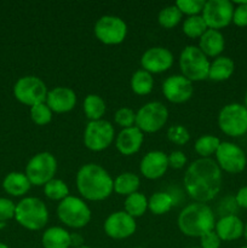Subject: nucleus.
<instances>
[{
  "instance_id": "58836bf2",
  "label": "nucleus",
  "mask_w": 247,
  "mask_h": 248,
  "mask_svg": "<svg viewBox=\"0 0 247 248\" xmlns=\"http://www.w3.org/2000/svg\"><path fill=\"white\" fill-rule=\"evenodd\" d=\"M16 205L11 200L5 198H0V222L5 223L6 220L15 218Z\"/></svg>"
},
{
  "instance_id": "b1692460",
  "label": "nucleus",
  "mask_w": 247,
  "mask_h": 248,
  "mask_svg": "<svg viewBox=\"0 0 247 248\" xmlns=\"http://www.w3.org/2000/svg\"><path fill=\"white\" fill-rule=\"evenodd\" d=\"M41 244L44 248H69L70 234L61 227H51L43 234Z\"/></svg>"
},
{
  "instance_id": "37998d69",
  "label": "nucleus",
  "mask_w": 247,
  "mask_h": 248,
  "mask_svg": "<svg viewBox=\"0 0 247 248\" xmlns=\"http://www.w3.org/2000/svg\"><path fill=\"white\" fill-rule=\"evenodd\" d=\"M235 203H236L239 207L247 210V186L239 189V191H237L236 195H235Z\"/></svg>"
},
{
  "instance_id": "aec40b11",
  "label": "nucleus",
  "mask_w": 247,
  "mask_h": 248,
  "mask_svg": "<svg viewBox=\"0 0 247 248\" xmlns=\"http://www.w3.org/2000/svg\"><path fill=\"white\" fill-rule=\"evenodd\" d=\"M143 140H144L143 132L136 126L123 128L120 133L116 136V149L120 154L125 155V156H130V155L136 154L140 149L143 144Z\"/></svg>"
},
{
  "instance_id": "f8f14e48",
  "label": "nucleus",
  "mask_w": 247,
  "mask_h": 248,
  "mask_svg": "<svg viewBox=\"0 0 247 248\" xmlns=\"http://www.w3.org/2000/svg\"><path fill=\"white\" fill-rule=\"evenodd\" d=\"M94 35L106 45H118L125 40L127 26L120 17L106 15L94 24Z\"/></svg>"
},
{
  "instance_id": "cd10ccee",
  "label": "nucleus",
  "mask_w": 247,
  "mask_h": 248,
  "mask_svg": "<svg viewBox=\"0 0 247 248\" xmlns=\"http://www.w3.org/2000/svg\"><path fill=\"white\" fill-rule=\"evenodd\" d=\"M154 86V79L150 73L147 70L139 69L133 73L131 78V89L138 96H145L152 92Z\"/></svg>"
},
{
  "instance_id": "4c0bfd02",
  "label": "nucleus",
  "mask_w": 247,
  "mask_h": 248,
  "mask_svg": "<svg viewBox=\"0 0 247 248\" xmlns=\"http://www.w3.org/2000/svg\"><path fill=\"white\" fill-rule=\"evenodd\" d=\"M114 120L123 128L133 127L136 125V113L130 108H120L116 110Z\"/></svg>"
},
{
  "instance_id": "412c9836",
  "label": "nucleus",
  "mask_w": 247,
  "mask_h": 248,
  "mask_svg": "<svg viewBox=\"0 0 247 248\" xmlns=\"http://www.w3.org/2000/svg\"><path fill=\"white\" fill-rule=\"evenodd\" d=\"M245 224L237 216L225 215L216 222L215 232L222 241H235L244 235Z\"/></svg>"
},
{
  "instance_id": "7ed1b4c3",
  "label": "nucleus",
  "mask_w": 247,
  "mask_h": 248,
  "mask_svg": "<svg viewBox=\"0 0 247 248\" xmlns=\"http://www.w3.org/2000/svg\"><path fill=\"white\" fill-rule=\"evenodd\" d=\"M177 225L185 236L201 237L206 232L215 230V215L206 203H191L179 213Z\"/></svg>"
},
{
  "instance_id": "f3484780",
  "label": "nucleus",
  "mask_w": 247,
  "mask_h": 248,
  "mask_svg": "<svg viewBox=\"0 0 247 248\" xmlns=\"http://www.w3.org/2000/svg\"><path fill=\"white\" fill-rule=\"evenodd\" d=\"M193 84L183 75H171L162 84V93L171 103H184L193 96Z\"/></svg>"
},
{
  "instance_id": "f03ea898",
  "label": "nucleus",
  "mask_w": 247,
  "mask_h": 248,
  "mask_svg": "<svg viewBox=\"0 0 247 248\" xmlns=\"http://www.w3.org/2000/svg\"><path fill=\"white\" fill-rule=\"evenodd\" d=\"M77 188L86 200L102 201L109 198L114 191V181L102 166L86 164L77 171Z\"/></svg>"
},
{
  "instance_id": "39448f33",
  "label": "nucleus",
  "mask_w": 247,
  "mask_h": 248,
  "mask_svg": "<svg viewBox=\"0 0 247 248\" xmlns=\"http://www.w3.org/2000/svg\"><path fill=\"white\" fill-rule=\"evenodd\" d=\"M210 61L198 46L189 45L179 56V68L182 75L190 81H201L208 78Z\"/></svg>"
},
{
  "instance_id": "bb28decb",
  "label": "nucleus",
  "mask_w": 247,
  "mask_h": 248,
  "mask_svg": "<svg viewBox=\"0 0 247 248\" xmlns=\"http://www.w3.org/2000/svg\"><path fill=\"white\" fill-rule=\"evenodd\" d=\"M106 102L98 94H87L84 101V111L90 121L102 120L106 113Z\"/></svg>"
},
{
  "instance_id": "4468645a",
  "label": "nucleus",
  "mask_w": 247,
  "mask_h": 248,
  "mask_svg": "<svg viewBox=\"0 0 247 248\" xmlns=\"http://www.w3.org/2000/svg\"><path fill=\"white\" fill-rule=\"evenodd\" d=\"M216 160L220 170L228 173L236 174L245 170L247 165V157L244 150L232 142H220L217 152Z\"/></svg>"
},
{
  "instance_id": "ea45409f",
  "label": "nucleus",
  "mask_w": 247,
  "mask_h": 248,
  "mask_svg": "<svg viewBox=\"0 0 247 248\" xmlns=\"http://www.w3.org/2000/svg\"><path fill=\"white\" fill-rule=\"evenodd\" d=\"M232 23L237 27H247V1L237 2V6L234 7Z\"/></svg>"
},
{
  "instance_id": "864d4df0",
  "label": "nucleus",
  "mask_w": 247,
  "mask_h": 248,
  "mask_svg": "<svg viewBox=\"0 0 247 248\" xmlns=\"http://www.w3.org/2000/svg\"><path fill=\"white\" fill-rule=\"evenodd\" d=\"M136 248H143V247H136Z\"/></svg>"
},
{
  "instance_id": "1a4fd4ad",
  "label": "nucleus",
  "mask_w": 247,
  "mask_h": 248,
  "mask_svg": "<svg viewBox=\"0 0 247 248\" xmlns=\"http://www.w3.org/2000/svg\"><path fill=\"white\" fill-rule=\"evenodd\" d=\"M47 92L45 82L40 78L33 75L21 78L14 86V94L17 101L29 107L46 102Z\"/></svg>"
},
{
  "instance_id": "79ce46f5",
  "label": "nucleus",
  "mask_w": 247,
  "mask_h": 248,
  "mask_svg": "<svg viewBox=\"0 0 247 248\" xmlns=\"http://www.w3.org/2000/svg\"><path fill=\"white\" fill-rule=\"evenodd\" d=\"M201 240V248H220L222 240L219 239L215 230L210 232H206L205 235L200 237Z\"/></svg>"
},
{
  "instance_id": "a878e982",
  "label": "nucleus",
  "mask_w": 247,
  "mask_h": 248,
  "mask_svg": "<svg viewBox=\"0 0 247 248\" xmlns=\"http://www.w3.org/2000/svg\"><path fill=\"white\" fill-rule=\"evenodd\" d=\"M139 177L131 172H124L119 174L114 181V191L118 195L128 196L133 193H137L139 188Z\"/></svg>"
},
{
  "instance_id": "ddd939ff",
  "label": "nucleus",
  "mask_w": 247,
  "mask_h": 248,
  "mask_svg": "<svg viewBox=\"0 0 247 248\" xmlns=\"http://www.w3.org/2000/svg\"><path fill=\"white\" fill-rule=\"evenodd\" d=\"M234 4L229 0H208L202 10V18L205 19L208 29L225 28L232 22Z\"/></svg>"
},
{
  "instance_id": "f704fd0d",
  "label": "nucleus",
  "mask_w": 247,
  "mask_h": 248,
  "mask_svg": "<svg viewBox=\"0 0 247 248\" xmlns=\"http://www.w3.org/2000/svg\"><path fill=\"white\" fill-rule=\"evenodd\" d=\"M31 118L34 124L39 126H45L52 120V110L48 108L45 102L31 107Z\"/></svg>"
},
{
  "instance_id": "c756f323",
  "label": "nucleus",
  "mask_w": 247,
  "mask_h": 248,
  "mask_svg": "<svg viewBox=\"0 0 247 248\" xmlns=\"http://www.w3.org/2000/svg\"><path fill=\"white\" fill-rule=\"evenodd\" d=\"M172 205H173L172 196L162 191L153 194L148 200V210H150V212L156 216H162L169 212L172 208Z\"/></svg>"
},
{
  "instance_id": "8fccbe9b",
  "label": "nucleus",
  "mask_w": 247,
  "mask_h": 248,
  "mask_svg": "<svg viewBox=\"0 0 247 248\" xmlns=\"http://www.w3.org/2000/svg\"><path fill=\"white\" fill-rule=\"evenodd\" d=\"M77 248H91V247L86 246V245H82V246H80V247H77Z\"/></svg>"
},
{
  "instance_id": "a19ab883",
  "label": "nucleus",
  "mask_w": 247,
  "mask_h": 248,
  "mask_svg": "<svg viewBox=\"0 0 247 248\" xmlns=\"http://www.w3.org/2000/svg\"><path fill=\"white\" fill-rule=\"evenodd\" d=\"M167 160H169V167H172L174 170L182 169L186 164L185 154L181 150H174L171 154L167 155Z\"/></svg>"
},
{
  "instance_id": "6e6552de",
  "label": "nucleus",
  "mask_w": 247,
  "mask_h": 248,
  "mask_svg": "<svg viewBox=\"0 0 247 248\" xmlns=\"http://www.w3.org/2000/svg\"><path fill=\"white\" fill-rule=\"evenodd\" d=\"M57 172V160L51 153L43 152L34 155L26 167V176L31 186H44L55 178Z\"/></svg>"
},
{
  "instance_id": "0eeeda50",
  "label": "nucleus",
  "mask_w": 247,
  "mask_h": 248,
  "mask_svg": "<svg viewBox=\"0 0 247 248\" xmlns=\"http://www.w3.org/2000/svg\"><path fill=\"white\" fill-rule=\"evenodd\" d=\"M220 131L230 137H241L247 132V109L244 104L230 103L223 107L218 115Z\"/></svg>"
},
{
  "instance_id": "09e8293b",
  "label": "nucleus",
  "mask_w": 247,
  "mask_h": 248,
  "mask_svg": "<svg viewBox=\"0 0 247 248\" xmlns=\"http://www.w3.org/2000/svg\"><path fill=\"white\" fill-rule=\"evenodd\" d=\"M5 225H6V223H1V222H0V229H1V228H4Z\"/></svg>"
},
{
  "instance_id": "473e14b6",
  "label": "nucleus",
  "mask_w": 247,
  "mask_h": 248,
  "mask_svg": "<svg viewBox=\"0 0 247 248\" xmlns=\"http://www.w3.org/2000/svg\"><path fill=\"white\" fill-rule=\"evenodd\" d=\"M182 12L176 5H170L164 7L157 15V22L162 28L172 29L182 21Z\"/></svg>"
},
{
  "instance_id": "49530a36",
  "label": "nucleus",
  "mask_w": 247,
  "mask_h": 248,
  "mask_svg": "<svg viewBox=\"0 0 247 248\" xmlns=\"http://www.w3.org/2000/svg\"><path fill=\"white\" fill-rule=\"evenodd\" d=\"M244 106H245V108L247 109V93H246V96H245V104H244Z\"/></svg>"
},
{
  "instance_id": "393cba45",
  "label": "nucleus",
  "mask_w": 247,
  "mask_h": 248,
  "mask_svg": "<svg viewBox=\"0 0 247 248\" xmlns=\"http://www.w3.org/2000/svg\"><path fill=\"white\" fill-rule=\"evenodd\" d=\"M234 70V61L229 57H225V56H219V57L215 58L210 64L208 79L213 80V81H224L232 77Z\"/></svg>"
},
{
  "instance_id": "e433bc0d",
  "label": "nucleus",
  "mask_w": 247,
  "mask_h": 248,
  "mask_svg": "<svg viewBox=\"0 0 247 248\" xmlns=\"http://www.w3.org/2000/svg\"><path fill=\"white\" fill-rule=\"evenodd\" d=\"M167 138L176 145H184L190 140V133L184 126L173 125L167 130Z\"/></svg>"
},
{
  "instance_id": "5701e85b",
  "label": "nucleus",
  "mask_w": 247,
  "mask_h": 248,
  "mask_svg": "<svg viewBox=\"0 0 247 248\" xmlns=\"http://www.w3.org/2000/svg\"><path fill=\"white\" fill-rule=\"evenodd\" d=\"M31 184L27 178L26 173L11 172L7 174L2 182V188L7 194L12 196H23L31 189Z\"/></svg>"
},
{
  "instance_id": "20e7f679",
  "label": "nucleus",
  "mask_w": 247,
  "mask_h": 248,
  "mask_svg": "<svg viewBox=\"0 0 247 248\" xmlns=\"http://www.w3.org/2000/svg\"><path fill=\"white\" fill-rule=\"evenodd\" d=\"M15 219L28 230H40L48 220L45 203L38 198H24L16 205Z\"/></svg>"
},
{
  "instance_id": "4be33fe9",
  "label": "nucleus",
  "mask_w": 247,
  "mask_h": 248,
  "mask_svg": "<svg viewBox=\"0 0 247 248\" xmlns=\"http://www.w3.org/2000/svg\"><path fill=\"white\" fill-rule=\"evenodd\" d=\"M224 36L216 29H207L199 41V48L205 53L206 57H219L224 51Z\"/></svg>"
},
{
  "instance_id": "9d476101",
  "label": "nucleus",
  "mask_w": 247,
  "mask_h": 248,
  "mask_svg": "<svg viewBox=\"0 0 247 248\" xmlns=\"http://www.w3.org/2000/svg\"><path fill=\"white\" fill-rule=\"evenodd\" d=\"M169 119V110L161 102H149L136 113V127L142 132L154 133L161 130Z\"/></svg>"
},
{
  "instance_id": "7c9ffc66",
  "label": "nucleus",
  "mask_w": 247,
  "mask_h": 248,
  "mask_svg": "<svg viewBox=\"0 0 247 248\" xmlns=\"http://www.w3.org/2000/svg\"><path fill=\"white\" fill-rule=\"evenodd\" d=\"M207 29V24H206L205 19L202 18L201 15H198V16H189L183 22V33L188 38H201Z\"/></svg>"
},
{
  "instance_id": "6ab92c4d",
  "label": "nucleus",
  "mask_w": 247,
  "mask_h": 248,
  "mask_svg": "<svg viewBox=\"0 0 247 248\" xmlns=\"http://www.w3.org/2000/svg\"><path fill=\"white\" fill-rule=\"evenodd\" d=\"M169 169L167 155L160 150L149 152L140 161V173L148 179H157L164 176Z\"/></svg>"
},
{
  "instance_id": "3c124183",
  "label": "nucleus",
  "mask_w": 247,
  "mask_h": 248,
  "mask_svg": "<svg viewBox=\"0 0 247 248\" xmlns=\"http://www.w3.org/2000/svg\"><path fill=\"white\" fill-rule=\"evenodd\" d=\"M190 248H201V247H190Z\"/></svg>"
},
{
  "instance_id": "603ef678",
  "label": "nucleus",
  "mask_w": 247,
  "mask_h": 248,
  "mask_svg": "<svg viewBox=\"0 0 247 248\" xmlns=\"http://www.w3.org/2000/svg\"><path fill=\"white\" fill-rule=\"evenodd\" d=\"M241 248H247V246H244V247H241Z\"/></svg>"
},
{
  "instance_id": "9b49d317",
  "label": "nucleus",
  "mask_w": 247,
  "mask_h": 248,
  "mask_svg": "<svg viewBox=\"0 0 247 248\" xmlns=\"http://www.w3.org/2000/svg\"><path fill=\"white\" fill-rule=\"evenodd\" d=\"M115 131L107 120L90 121L84 131V143L92 152H102L113 143Z\"/></svg>"
},
{
  "instance_id": "f257e3e1",
  "label": "nucleus",
  "mask_w": 247,
  "mask_h": 248,
  "mask_svg": "<svg viewBox=\"0 0 247 248\" xmlns=\"http://www.w3.org/2000/svg\"><path fill=\"white\" fill-rule=\"evenodd\" d=\"M188 195L196 202L213 200L222 188V170L211 157H200L186 169L183 178Z\"/></svg>"
},
{
  "instance_id": "c03bdc74",
  "label": "nucleus",
  "mask_w": 247,
  "mask_h": 248,
  "mask_svg": "<svg viewBox=\"0 0 247 248\" xmlns=\"http://www.w3.org/2000/svg\"><path fill=\"white\" fill-rule=\"evenodd\" d=\"M82 245H84V237H82L81 235L77 234V232L70 234V247L77 248L82 246Z\"/></svg>"
},
{
  "instance_id": "a211bd4d",
  "label": "nucleus",
  "mask_w": 247,
  "mask_h": 248,
  "mask_svg": "<svg viewBox=\"0 0 247 248\" xmlns=\"http://www.w3.org/2000/svg\"><path fill=\"white\" fill-rule=\"evenodd\" d=\"M45 103L52 113H68L73 110L77 104V94L69 87L58 86L47 92Z\"/></svg>"
},
{
  "instance_id": "c9c22d12",
  "label": "nucleus",
  "mask_w": 247,
  "mask_h": 248,
  "mask_svg": "<svg viewBox=\"0 0 247 248\" xmlns=\"http://www.w3.org/2000/svg\"><path fill=\"white\" fill-rule=\"evenodd\" d=\"M205 2V0H178L176 6L178 7L182 15H188V17L198 16L199 14H202Z\"/></svg>"
},
{
  "instance_id": "423d86ee",
  "label": "nucleus",
  "mask_w": 247,
  "mask_h": 248,
  "mask_svg": "<svg viewBox=\"0 0 247 248\" xmlns=\"http://www.w3.org/2000/svg\"><path fill=\"white\" fill-rule=\"evenodd\" d=\"M57 216L67 227L80 229L86 227L91 220V210L84 200L69 195L58 203Z\"/></svg>"
},
{
  "instance_id": "dca6fc26",
  "label": "nucleus",
  "mask_w": 247,
  "mask_h": 248,
  "mask_svg": "<svg viewBox=\"0 0 247 248\" xmlns=\"http://www.w3.org/2000/svg\"><path fill=\"white\" fill-rule=\"evenodd\" d=\"M140 64L150 74H159L169 70L173 64V55L166 47H150L140 57Z\"/></svg>"
},
{
  "instance_id": "de8ad7c7",
  "label": "nucleus",
  "mask_w": 247,
  "mask_h": 248,
  "mask_svg": "<svg viewBox=\"0 0 247 248\" xmlns=\"http://www.w3.org/2000/svg\"><path fill=\"white\" fill-rule=\"evenodd\" d=\"M0 248H10V247L6 246L5 244H1V242H0Z\"/></svg>"
},
{
  "instance_id": "c85d7f7f",
  "label": "nucleus",
  "mask_w": 247,
  "mask_h": 248,
  "mask_svg": "<svg viewBox=\"0 0 247 248\" xmlns=\"http://www.w3.org/2000/svg\"><path fill=\"white\" fill-rule=\"evenodd\" d=\"M125 212L130 215L131 217H142L148 210V199L142 193H133L131 195L126 196Z\"/></svg>"
},
{
  "instance_id": "a18cd8bd",
  "label": "nucleus",
  "mask_w": 247,
  "mask_h": 248,
  "mask_svg": "<svg viewBox=\"0 0 247 248\" xmlns=\"http://www.w3.org/2000/svg\"><path fill=\"white\" fill-rule=\"evenodd\" d=\"M242 236H244L245 240L247 241V223L245 224V227H244V235H242Z\"/></svg>"
},
{
  "instance_id": "2f4dec72",
  "label": "nucleus",
  "mask_w": 247,
  "mask_h": 248,
  "mask_svg": "<svg viewBox=\"0 0 247 248\" xmlns=\"http://www.w3.org/2000/svg\"><path fill=\"white\" fill-rule=\"evenodd\" d=\"M44 194L50 200L62 201L69 196V188L62 179L53 178L44 186Z\"/></svg>"
},
{
  "instance_id": "72a5a7b5",
  "label": "nucleus",
  "mask_w": 247,
  "mask_h": 248,
  "mask_svg": "<svg viewBox=\"0 0 247 248\" xmlns=\"http://www.w3.org/2000/svg\"><path fill=\"white\" fill-rule=\"evenodd\" d=\"M220 144L219 138L216 137V136L211 135H205L202 137L198 138V140L195 142V152L200 155L201 157L206 159V157H210L212 154H216L218 147Z\"/></svg>"
},
{
  "instance_id": "2eb2a0df",
  "label": "nucleus",
  "mask_w": 247,
  "mask_h": 248,
  "mask_svg": "<svg viewBox=\"0 0 247 248\" xmlns=\"http://www.w3.org/2000/svg\"><path fill=\"white\" fill-rule=\"evenodd\" d=\"M137 229L135 218L125 211H118L109 216L104 222V232L114 240H123L132 236Z\"/></svg>"
}]
</instances>
